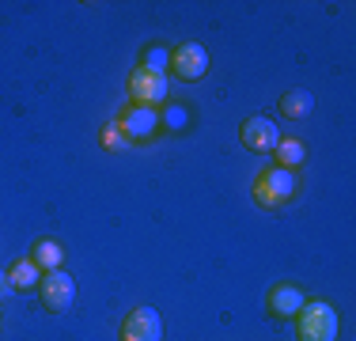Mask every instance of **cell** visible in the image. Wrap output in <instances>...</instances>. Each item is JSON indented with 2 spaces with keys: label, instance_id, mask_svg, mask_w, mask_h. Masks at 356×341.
<instances>
[{
  "label": "cell",
  "instance_id": "6da1fadb",
  "mask_svg": "<svg viewBox=\"0 0 356 341\" xmlns=\"http://www.w3.org/2000/svg\"><path fill=\"white\" fill-rule=\"evenodd\" d=\"M296 330H300V341H337L341 319L326 300H307L296 315Z\"/></svg>",
  "mask_w": 356,
  "mask_h": 341
},
{
  "label": "cell",
  "instance_id": "7a4b0ae2",
  "mask_svg": "<svg viewBox=\"0 0 356 341\" xmlns=\"http://www.w3.org/2000/svg\"><path fill=\"white\" fill-rule=\"evenodd\" d=\"M296 190H300V182H296V175L288 167H266L254 178V201L261 209H284L296 198Z\"/></svg>",
  "mask_w": 356,
  "mask_h": 341
},
{
  "label": "cell",
  "instance_id": "3957f363",
  "mask_svg": "<svg viewBox=\"0 0 356 341\" xmlns=\"http://www.w3.org/2000/svg\"><path fill=\"white\" fill-rule=\"evenodd\" d=\"M167 102V76L152 68H133L129 72V106L156 110Z\"/></svg>",
  "mask_w": 356,
  "mask_h": 341
},
{
  "label": "cell",
  "instance_id": "277c9868",
  "mask_svg": "<svg viewBox=\"0 0 356 341\" xmlns=\"http://www.w3.org/2000/svg\"><path fill=\"white\" fill-rule=\"evenodd\" d=\"M38 296H42V307H46V311L61 315V311H69L72 300H76V280L65 269H54V273H46V277H42Z\"/></svg>",
  "mask_w": 356,
  "mask_h": 341
},
{
  "label": "cell",
  "instance_id": "5b68a950",
  "mask_svg": "<svg viewBox=\"0 0 356 341\" xmlns=\"http://www.w3.org/2000/svg\"><path fill=\"white\" fill-rule=\"evenodd\" d=\"M171 72L186 84L201 80L209 72V49L201 42H182L178 49H171Z\"/></svg>",
  "mask_w": 356,
  "mask_h": 341
},
{
  "label": "cell",
  "instance_id": "8992f818",
  "mask_svg": "<svg viewBox=\"0 0 356 341\" xmlns=\"http://www.w3.org/2000/svg\"><path fill=\"white\" fill-rule=\"evenodd\" d=\"M122 341H163V319L156 307H133L122 322Z\"/></svg>",
  "mask_w": 356,
  "mask_h": 341
},
{
  "label": "cell",
  "instance_id": "52a82bcc",
  "mask_svg": "<svg viewBox=\"0 0 356 341\" xmlns=\"http://www.w3.org/2000/svg\"><path fill=\"white\" fill-rule=\"evenodd\" d=\"M239 141L250 152H273L281 144V129H277L273 118H247L239 125Z\"/></svg>",
  "mask_w": 356,
  "mask_h": 341
},
{
  "label": "cell",
  "instance_id": "ba28073f",
  "mask_svg": "<svg viewBox=\"0 0 356 341\" xmlns=\"http://www.w3.org/2000/svg\"><path fill=\"white\" fill-rule=\"evenodd\" d=\"M122 129L129 141H152V133L159 129V114L156 110H144V106H129L122 114Z\"/></svg>",
  "mask_w": 356,
  "mask_h": 341
},
{
  "label": "cell",
  "instance_id": "9c48e42d",
  "mask_svg": "<svg viewBox=\"0 0 356 341\" xmlns=\"http://www.w3.org/2000/svg\"><path fill=\"white\" fill-rule=\"evenodd\" d=\"M303 303H307V296L296 285H277L273 292H269V311H273L277 319H296Z\"/></svg>",
  "mask_w": 356,
  "mask_h": 341
},
{
  "label": "cell",
  "instance_id": "30bf717a",
  "mask_svg": "<svg viewBox=\"0 0 356 341\" xmlns=\"http://www.w3.org/2000/svg\"><path fill=\"white\" fill-rule=\"evenodd\" d=\"M311 110H315V95H311V91L292 88V91H284V95H281V114H284V118H292V122L307 118Z\"/></svg>",
  "mask_w": 356,
  "mask_h": 341
},
{
  "label": "cell",
  "instance_id": "8fae6325",
  "mask_svg": "<svg viewBox=\"0 0 356 341\" xmlns=\"http://www.w3.org/2000/svg\"><path fill=\"white\" fill-rule=\"evenodd\" d=\"M8 280H12L15 292H31V288L42 285V269H38L31 258H19L12 269H8Z\"/></svg>",
  "mask_w": 356,
  "mask_h": 341
},
{
  "label": "cell",
  "instance_id": "7c38bea8",
  "mask_svg": "<svg viewBox=\"0 0 356 341\" xmlns=\"http://www.w3.org/2000/svg\"><path fill=\"white\" fill-rule=\"evenodd\" d=\"M31 262H35V266H38L42 273L61 269V262H65L61 243H54V239H42V243H35V251H31Z\"/></svg>",
  "mask_w": 356,
  "mask_h": 341
},
{
  "label": "cell",
  "instance_id": "4fadbf2b",
  "mask_svg": "<svg viewBox=\"0 0 356 341\" xmlns=\"http://www.w3.org/2000/svg\"><path fill=\"white\" fill-rule=\"evenodd\" d=\"M273 156L281 159L277 167H288V170H292V167H300L303 159H307V148H303V141H296V136H281V144L273 148Z\"/></svg>",
  "mask_w": 356,
  "mask_h": 341
},
{
  "label": "cell",
  "instance_id": "5bb4252c",
  "mask_svg": "<svg viewBox=\"0 0 356 341\" xmlns=\"http://www.w3.org/2000/svg\"><path fill=\"white\" fill-rule=\"evenodd\" d=\"M140 68H152V72H163V68H171V49L148 46V49L140 54Z\"/></svg>",
  "mask_w": 356,
  "mask_h": 341
},
{
  "label": "cell",
  "instance_id": "9a60e30c",
  "mask_svg": "<svg viewBox=\"0 0 356 341\" xmlns=\"http://www.w3.org/2000/svg\"><path fill=\"white\" fill-rule=\"evenodd\" d=\"M99 141H103V148H106V152H122L125 144H129V136H125L122 122H110L106 129H103V136H99Z\"/></svg>",
  "mask_w": 356,
  "mask_h": 341
},
{
  "label": "cell",
  "instance_id": "2e32d148",
  "mask_svg": "<svg viewBox=\"0 0 356 341\" xmlns=\"http://www.w3.org/2000/svg\"><path fill=\"white\" fill-rule=\"evenodd\" d=\"M159 125H186V110H178V106H167V114L159 118Z\"/></svg>",
  "mask_w": 356,
  "mask_h": 341
},
{
  "label": "cell",
  "instance_id": "e0dca14e",
  "mask_svg": "<svg viewBox=\"0 0 356 341\" xmlns=\"http://www.w3.org/2000/svg\"><path fill=\"white\" fill-rule=\"evenodd\" d=\"M12 292H15V288H12V280H8V273H0V303H4Z\"/></svg>",
  "mask_w": 356,
  "mask_h": 341
}]
</instances>
